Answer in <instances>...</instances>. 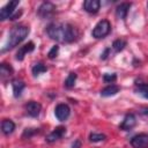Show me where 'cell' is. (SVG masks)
<instances>
[{
	"instance_id": "cell-24",
	"label": "cell",
	"mask_w": 148,
	"mask_h": 148,
	"mask_svg": "<svg viewBox=\"0 0 148 148\" xmlns=\"http://www.w3.org/2000/svg\"><path fill=\"white\" fill-rule=\"evenodd\" d=\"M116 79H117V75L116 74H110V73H105L104 75H103V80H104V82H106V83H113L114 81H116Z\"/></svg>"
},
{
	"instance_id": "cell-12",
	"label": "cell",
	"mask_w": 148,
	"mask_h": 148,
	"mask_svg": "<svg viewBox=\"0 0 148 148\" xmlns=\"http://www.w3.org/2000/svg\"><path fill=\"white\" fill-rule=\"evenodd\" d=\"M99 7H101V2L98 0H86L83 2L84 10L90 14H96L99 10Z\"/></svg>"
},
{
	"instance_id": "cell-2",
	"label": "cell",
	"mask_w": 148,
	"mask_h": 148,
	"mask_svg": "<svg viewBox=\"0 0 148 148\" xmlns=\"http://www.w3.org/2000/svg\"><path fill=\"white\" fill-rule=\"evenodd\" d=\"M29 35V28L25 25H15L12 28L7 42L5 44V47L2 49V52L8 51L14 49L15 46H17L21 42H23L25 39V37Z\"/></svg>"
},
{
	"instance_id": "cell-19",
	"label": "cell",
	"mask_w": 148,
	"mask_h": 148,
	"mask_svg": "<svg viewBox=\"0 0 148 148\" xmlns=\"http://www.w3.org/2000/svg\"><path fill=\"white\" fill-rule=\"evenodd\" d=\"M135 92L140 96H142L143 98H147L148 99V83H145V84H139L136 88H135Z\"/></svg>"
},
{
	"instance_id": "cell-27",
	"label": "cell",
	"mask_w": 148,
	"mask_h": 148,
	"mask_svg": "<svg viewBox=\"0 0 148 148\" xmlns=\"http://www.w3.org/2000/svg\"><path fill=\"white\" fill-rule=\"evenodd\" d=\"M80 146H81V142H80L79 140H76V141L72 145V148H80Z\"/></svg>"
},
{
	"instance_id": "cell-13",
	"label": "cell",
	"mask_w": 148,
	"mask_h": 148,
	"mask_svg": "<svg viewBox=\"0 0 148 148\" xmlns=\"http://www.w3.org/2000/svg\"><path fill=\"white\" fill-rule=\"evenodd\" d=\"M131 8V3L128 2H123L120 3L117 8H116V15L118 18H121V20H125L127 14H128V9Z\"/></svg>"
},
{
	"instance_id": "cell-15",
	"label": "cell",
	"mask_w": 148,
	"mask_h": 148,
	"mask_svg": "<svg viewBox=\"0 0 148 148\" xmlns=\"http://www.w3.org/2000/svg\"><path fill=\"white\" fill-rule=\"evenodd\" d=\"M15 130V124L10 120V119H3L2 123H1V131L3 134L6 135H9L14 132Z\"/></svg>"
},
{
	"instance_id": "cell-1",
	"label": "cell",
	"mask_w": 148,
	"mask_h": 148,
	"mask_svg": "<svg viewBox=\"0 0 148 148\" xmlns=\"http://www.w3.org/2000/svg\"><path fill=\"white\" fill-rule=\"evenodd\" d=\"M46 34L51 39L60 43H72L79 36L77 30L68 23H51L46 28Z\"/></svg>"
},
{
	"instance_id": "cell-21",
	"label": "cell",
	"mask_w": 148,
	"mask_h": 148,
	"mask_svg": "<svg viewBox=\"0 0 148 148\" xmlns=\"http://www.w3.org/2000/svg\"><path fill=\"white\" fill-rule=\"evenodd\" d=\"M126 46V42L124 39H116L113 43H112V49L114 52H120L125 49Z\"/></svg>"
},
{
	"instance_id": "cell-14",
	"label": "cell",
	"mask_w": 148,
	"mask_h": 148,
	"mask_svg": "<svg viewBox=\"0 0 148 148\" xmlns=\"http://www.w3.org/2000/svg\"><path fill=\"white\" fill-rule=\"evenodd\" d=\"M12 87H13V92H14V96L17 98L22 95V91L24 90L25 88V84L22 80H13L12 81Z\"/></svg>"
},
{
	"instance_id": "cell-7",
	"label": "cell",
	"mask_w": 148,
	"mask_h": 148,
	"mask_svg": "<svg viewBox=\"0 0 148 148\" xmlns=\"http://www.w3.org/2000/svg\"><path fill=\"white\" fill-rule=\"evenodd\" d=\"M69 113H71V109H69V106H68L67 104H65V103L58 104V105L56 106V109H54V114H56L57 119L60 120V121H65V120L69 117Z\"/></svg>"
},
{
	"instance_id": "cell-9",
	"label": "cell",
	"mask_w": 148,
	"mask_h": 148,
	"mask_svg": "<svg viewBox=\"0 0 148 148\" xmlns=\"http://www.w3.org/2000/svg\"><path fill=\"white\" fill-rule=\"evenodd\" d=\"M65 133H66V128H65L64 126H58V127H56L50 134H47V136H46L45 140H46V142H49V143L56 142L57 140L61 139Z\"/></svg>"
},
{
	"instance_id": "cell-20",
	"label": "cell",
	"mask_w": 148,
	"mask_h": 148,
	"mask_svg": "<svg viewBox=\"0 0 148 148\" xmlns=\"http://www.w3.org/2000/svg\"><path fill=\"white\" fill-rule=\"evenodd\" d=\"M75 81H76V74H75V73H69V74H68V76H67V77H66V80H65L64 86H65L67 89H71V88H73V87H74Z\"/></svg>"
},
{
	"instance_id": "cell-18",
	"label": "cell",
	"mask_w": 148,
	"mask_h": 148,
	"mask_svg": "<svg viewBox=\"0 0 148 148\" xmlns=\"http://www.w3.org/2000/svg\"><path fill=\"white\" fill-rule=\"evenodd\" d=\"M46 71H47V67H46L43 62H37V64H35V65L32 66V69H31L34 76H38V75H40L42 73H45Z\"/></svg>"
},
{
	"instance_id": "cell-16",
	"label": "cell",
	"mask_w": 148,
	"mask_h": 148,
	"mask_svg": "<svg viewBox=\"0 0 148 148\" xmlns=\"http://www.w3.org/2000/svg\"><path fill=\"white\" fill-rule=\"evenodd\" d=\"M120 90V88L117 86V84H109L108 87H105L104 89L101 90V96L103 97H109V96H113L116 95L118 91Z\"/></svg>"
},
{
	"instance_id": "cell-22",
	"label": "cell",
	"mask_w": 148,
	"mask_h": 148,
	"mask_svg": "<svg viewBox=\"0 0 148 148\" xmlns=\"http://www.w3.org/2000/svg\"><path fill=\"white\" fill-rule=\"evenodd\" d=\"M38 132H39V131H38V128H25V130L23 131L22 138H23V139H30L32 135L37 134Z\"/></svg>"
},
{
	"instance_id": "cell-3",
	"label": "cell",
	"mask_w": 148,
	"mask_h": 148,
	"mask_svg": "<svg viewBox=\"0 0 148 148\" xmlns=\"http://www.w3.org/2000/svg\"><path fill=\"white\" fill-rule=\"evenodd\" d=\"M110 30H111L110 22L108 20H102V21H99L95 25V28L91 31V35H92V37L99 39V38H104L105 36H108L109 32H110Z\"/></svg>"
},
{
	"instance_id": "cell-4",
	"label": "cell",
	"mask_w": 148,
	"mask_h": 148,
	"mask_svg": "<svg viewBox=\"0 0 148 148\" xmlns=\"http://www.w3.org/2000/svg\"><path fill=\"white\" fill-rule=\"evenodd\" d=\"M54 12H56V6L50 1H45L38 7L37 15L40 18H49L54 14Z\"/></svg>"
},
{
	"instance_id": "cell-8",
	"label": "cell",
	"mask_w": 148,
	"mask_h": 148,
	"mask_svg": "<svg viewBox=\"0 0 148 148\" xmlns=\"http://www.w3.org/2000/svg\"><path fill=\"white\" fill-rule=\"evenodd\" d=\"M136 125V118L133 113H127L124 118V120L121 121V124L119 125V128L123 131H131L134 126Z\"/></svg>"
},
{
	"instance_id": "cell-6",
	"label": "cell",
	"mask_w": 148,
	"mask_h": 148,
	"mask_svg": "<svg viewBox=\"0 0 148 148\" xmlns=\"http://www.w3.org/2000/svg\"><path fill=\"white\" fill-rule=\"evenodd\" d=\"M131 146L133 148H147L148 147V134L140 133L131 139Z\"/></svg>"
},
{
	"instance_id": "cell-10",
	"label": "cell",
	"mask_w": 148,
	"mask_h": 148,
	"mask_svg": "<svg viewBox=\"0 0 148 148\" xmlns=\"http://www.w3.org/2000/svg\"><path fill=\"white\" fill-rule=\"evenodd\" d=\"M25 111L30 117H38L42 111V105L36 101H30L25 104Z\"/></svg>"
},
{
	"instance_id": "cell-17",
	"label": "cell",
	"mask_w": 148,
	"mask_h": 148,
	"mask_svg": "<svg viewBox=\"0 0 148 148\" xmlns=\"http://www.w3.org/2000/svg\"><path fill=\"white\" fill-rule=\"evenodd\" d=\"M13 74V68L12 66L2 62L0 65V76H1V80H5L6 77H9L10 75Z\"/></svg>"
},
{
	"instance_id": "cell-23",
	"label": "cell",
	"mask_w": 148,
	"mask_h": 148,
	"mask_svg": "<svg viewBox=\"0 0 148 148\" xmlns=\"http://www.w3.org/2000/svg\"><path fill=\"white\" fill-rule=\"evenodd\" d=\"M105 135L104 134H102V133H91L90 135H89V140L91 141V142H99V141H103V140H105Z\"/></svg>"
},
{
	"instance_id": "cell-5",
	"label": "cell",
	"mask_w": 148,
	"mask_h": 148,
	"mask_svg": "<svg viewBox=\"0 0 148 148\" xmlns=\"http://www.w3.org/2000/svg\"><path fill=\"white\" fill-rule=\"evenodd\" d=\"M20 1L18 0H14V1H9L7 2L1 9H0V20L5 21L7 18H10L13 16V13L15 12V8L18 6Z\"/></svg>"
},
{
	"instance_id": "cell-26",
	"label": "cell",
	"mask_w": 148,
	"mask_h": 148,
	"mask_svg": "<svg viewBox=\"0 0 148 148\" xmlns=\"http://www.w3.org/2000/svg\"><path fill=\"white\" fill-rule=\"evenodd\" d=\"M109 52H110V49H105V51H104V53H102V56H101V58L104 60V59H106L108 58V54H109Z\"/></svg>"
},
{
	"instance_id": "cell-25",
	"label": "cell",
	"mask_w": 148,
	"mask_h": 148,
	"mask_svg": "<svg viewBox=\"0 0 148 148\" xmlns=\"http://www.w3.org/2000/svg\"><path fill=\"white\" fill-rule=\"evenodd\" d=\"M58 52H59V46H58V45H54V46H52V49L49 51L47 56H49L50 59H54V58L58 56Z\"/></svg>"
},
{
	"instance_id": "cell-11",
	"label": "cell",
	"mask_w": 148,
	"mask_h": 148,
	"mask_svg": "<svg viewBox=\"0 0 148 148\" xmlns=\"http://www.w3.org/2000/svg\"><path fill=\"white\" fill-rule=\"evenodd\" d=\"M34 49H35V44H34L32 42H29L28 44L21 46V47L18 49V51L16 52V57H15L16 60L22 61V60L24 59V56H25L27 53H29V52H32Z\"/></svg>"
}]
</instances>
